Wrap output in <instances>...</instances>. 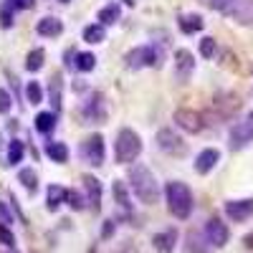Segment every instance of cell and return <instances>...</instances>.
I'll use <instances>...</instances> for the list:
<instances>
[{
  "instance_id": "6da1fadb",
  "label": "cell",
  "mask_w": 253,
  "mask_h": 253,
  "mask_svg": "<svg viewBox=\"0 0 253 253\" xmlns=\"http://www.w3.org/2000/svg\"><path fill=\"white\" fill-rule=\"evenodd\" d=\"M126 180H129V187L132 193L137 195L139 203L144 205H155L157 198H160V185H157V177L152 175V170L147 165L137 162L129 167V172H126Z\"/></svg>"
},
{
  "instance_id": "7a4b0ae2",
  "label": "cell",
  "mask_w": 253,
  "mask_h": 253,
  "mask_svg": "<svg viewBox=\"0 0 253 253\" xmlns=\"http://www.w3.org/2000/svg\"><path fill=\"white\" fill-rule=\"evenodd\" d=\"M165 198L167 208L177 220H187L193 213V190H190L182 180H170L165 185Z\"/></svg>"
},
{
  "instance_id": "3957f363",
  "label": "cell",
  "mask_w": 253,
  "mask_h": 253,
  "mask_svg": "<svg viewBox=\"0 0 253 253\" xmlns=\"http://www.w3.org/2000/svg\"><path fill=\"white\" fill-rule=\"evenodd\" d=\"M142 152V139L134 129H129V126H124V129L117 132L114 137V162L119 165H129L139 157Z\"/></svg>"
},
{
  "instance_id": "277c9868",
  "label": "cell",
  "mask_w": 253,
  "mask_h": 253,
  "mask_svg": "<svg viewBox=\"0 0 253 253\" xmlns=\"http://www.w3.org/2000/svg\"><path fill=\"white\" fill-rule=\"evenodd\" d=\"M162 53L155 48V46H137V48H129L124 53V63H126V69H147V66H160V61Z\"/></svg>"
},
{
  "instance_id": "5b68a950",
  "label": "cell",
  "mask_w": 253,
  "mask_h": 253,
  "mask_svg": "<svg viewBox=\"0 0 253 253\" xmlns=\"http://www.w3.org/2000/svg\"><path fill=\"white\" fill-rule=\"evenodd\" d=\"M228 142H230V150H243V147H248L253 142V112L230 126Z\"/></svg>"
},
{
  "instance_id": "8992f818",
  "label": "cell",
  "mask_w": 253,
  "mask_h": 253,
  "mask_svg": "<svg viewBox=\"0 0 253 253\" xmlns=\"http://www.w3.org/2000/svg\"><path fill=\"white\" fill-rule=\"evenodd\" d=\"M155 142H157V147H160L162 152L172 155V157H182V155L187 152V142H185L175 129H170V126L160 129V132L155 134Z\"/></svg>"
},
{
  "instance_id": "52a82bcc",
  "label": "cell",
  "mask_w": 253,
  "mask_h": 253,
  "mask_svg": "<svg viewBox=\"0 0 253 253\" xmlns=\"http://www.w3.org/2000/svg\"><path fill=\"white\" fill-rule=\"evenodd\" d=\"M79 155H81V160L86 162V165L99 167V165L104 162V155H107V147H104V137H101V134H89L86 139L81 142Z\"/></svg>"
},
{
  "instance_id": "ba28073f",
  "label": "cell",
  "mask_w": 253,
  "mask_h": 253,
  "mask_svg": "<svg viewBox=\"0 0 253 253\" xmlns=\"http://www.w3.org/2000/svg\"><path fill=\"white\" fill-rule=\"evenodd\" d=\"M172 119L187 134H198V132H203V126H205V117L200 112H195V109H175Z\"/></svg>"
},
{
  "instance_id": "9c48e42d",
  "label": "cell",
  "mask_w": 253,
  "mask_h": 253,
  "mask_svg": "<svg viewBox=\"0 0 253 253\" xmlns=\"http://www.w3.org/2000/svg\"><path fill=\"white\" fill-rule=\"evenodd\" d=\"M203 236L208 238V243L213 246V248H223V246L228 243V238H230V230H228V225H225L220 218H210V220L205 223Z\"/></svg>"
},
{
  "instance_id": "30bf717a",
  "label": "cell",
  "mask_w": 253,
  "mask_h": 253,
  "mask_svg": "<svg viewBox=\"0 0 253 253\" xmlns=\"http://www.w3.org/2000/svg\"><path fill=\"white\" fill-rule=\"evenodd\" d=\"M225 215L233 223H246L253 218V198H243V200H228L225 203Z\"/></svg>"
},
{
  "instance_id": "8fae6325",
  "label": "cell",
  "mask_w": 253,
  "mask_h": 253,
  "mask_svg": "<svg viewBox=\"0 0 253 253\" xmlns=\"http://www.w3.org/2000/svg\"><path fill=\"white\" fill-rule=\"evenodd\" d=\"M193 71H195V56L187 48H180L175 53V79L180 84H187L190 76H193Z\"/></svg>"
},
{
  "instance_id": "7c38bea8",
  "label": "cell",
  "mask_w": 253,
  "mask_h": 253,
  "mask_svg": "<svg viewBox=\"0 0 253 253\" xmlns=\"http://www.w3.org/2000/svg\"><path fill=\"white\" fill-rule=\"evenodd\" d=\"M84 119H86L89 124H96V122L107 119V104H104L101 94H91L86 101H84Z\"/></svg>"
},
{
  "instance_id": "4fadbf2b",
  "label": "cell",
  "mask_w": 253,
  "mask_h": 253,
  "mask_svg": "<svg viewBox=\"0 0 253 253\" xmlns=\"http://www.w3.org/2000/svg\"><path fill=\"white\" fill-rule=\"evenodd\" d=\"M48 101L53 107V114H61L63 109V76L61 74H53L48 79Z\"/></svg>"
},
{
  "instance_id": "5bb4252c",
  "label": "cell",
  "mask_w": 253,
  "mask_h": 253,
  "mask_svg": "<svg viewBox=\"0 0 253 253\" xmlns=\"http://www.w3.org/2000/svg\"><path fill=\"white\" fill-rule=\"evenodd\" d=\"M218 162H220V152L213 150V147H208V150L198 152V157H195V172L198 175H208Z\"/></svg>"
},
{
  "instance_id": "9a60e30c",
  "label": "cell",
  "mask_w": 253,
  "mask_h": 253,
  "mask_svg": "<svg viewBox=\"0 0 253 253\" xmlns=\"http://www.w3.org/2000/svg\"><path fill=\"white\" fill-rule=\"evenodd\" d=\"M228 18H233L241 26H253V0H236V5L228 13Z\"/></svg>"
},
{
  "instance_id": "2e32d148",
  "label": "cell",
  "mask_w": 253,
  "mask_h": 253,
  "mask_svg": "<svg viewBox=\"0 0 253 253\" xmlns=\"http://www.w3.org/2000/svg\"><path fill=\"white\" fill-rule=\"evenodd\" d=\"M81 182H84V193H86V203L99 210V205H101V182L94 175H84Z\"/></svg>"
},
{
  "instance_id": "e0dca14e",
  "label": "cell",
  "mask_w": 253,
  "mask_h": 253,
  "mask_svg": "<svg viewBox=\"0 0 253 253\" xmlns=\"http://www.w3.org/2000/svg\"><path fill=\"white\" fill-rule=\"evenodd\" d=\"M36 33L43 36V38H56V36L63 33V23L58 18H53V15H46V18H41L36 23Z\"/></svg>"
},
{
  "instance_id": "ac0fdd59",
  "label": "cell",
  "mask_w": 253,
  "mask_h": 253,
  "mask_svg": "<svg viewBox=\"0 0 253 253\" xmlns=\"http://www.w3.org/2000/svg\"><path fill=\"white\" fill-rule=\"evenodd\" d=\"M46 155L51 162H58V165H66L69 157H71V150L66 142H46Z\"/></svg>"
},
{
  "instance_id": "d6986e66",
  "label": "cell",
  "mask_w": 253,
  "mask_h": 253,
  "mask_svg": "<svg viewBox=\"0 0 253 253\" xmlns=\"http://www.w3.org/2000/svg\"><path fill=\"white\" fill-rule=\"evenodd\" d=\"M177 243V230L170 228V230H165V233H155L152 236V246L160 251V253H170Z\"/></svg>"
},
{
  "instance_id": "ffe728a7",
  "label": "cell",
  "mask_w": 253,
  "mask_h": 253,
  "mask_svg": "<svg viewBox=\"0 0 253 253\" xmlns=\"http://www.w3.org/2000/svg\"><path fill=\"white\" fill-rule=\"evenodd\" d=\"M215 107H220V119L223 117H230L233 112H238L241 109V99L236 96V94H220L218 99H215Z\"/></svg>"
},
{
  "instance_id": "44dd1931",
  "label": "cell",
  "mask_w": 253,
  "mask_h": 253,
  "mask_svg": "<svg viewBox=\"0 0 253 253\" xmlns=\"http://www.w3.org/2000/svg\"><path fill=\"white\" fill-rule=\"evenodd\" d=\"M180 31L185 33V36H193V33H198V31H203V18L198 15V13H185V15H180Z\"/></svg>"
},
{
  "instance_id": "7402d4cb",
  "label": "cell",
  "mask_w": 253,
  "mask_h": 253,
  "mask_svg": "<svg viewBox=\"0 0 253 253\" xmlns=\"http://www.w3.org/2000/svg\"><path fill=\"white\" fill-rule=\"evenodd\" d=\"M119 18H122V8H119L117 3H109V5H104V8H101V10L96 13V20H99V23H101L104 28H107V26H114Z\"/></svg>"
},
{
  "instance_id": "603a6c76",
  "label": "cell",
  "mask_w": 253,
  "mask_h": 253,
  "mask_svg": "<svg viewBox=\"0 0 253 253\" xmlns=\"http://www.w3.org/2000/svg\"><path fill=\"white\" fill-rule=\"evenodd\" d=\"M56 122H58V114H53V112H41V114H36V132L51 134L53 126H56Z\"/></svg>"
},
{
  "instance_id": "cb8c5ba5",
  "label": "cell",
  "mask_w": 253,
  "mask_h": 253,
  "mask_svg": "<svg viewBox=\"0 0 253 253\" xmlns=\"http://www.w3.org/2000/svg\"><path fill=\"white\" fill-rule=\"evenodd\" d=\"M205 236L203 233H198V230H190L187 233V243H185V248H187V253H210V248L205 246Z\"/></svg>"
},
{
  "instance_id": "d4e9b609",
  "label": "cell",
  "mask_w": 253,
  "mask_h": 253,
  "mask_svg": "<svg viewBox=\"0 0 253 253\" xmlns=\"http://www.w3.org/2000/svg\"><path fill=\"white\" fill-rule=\"evenodd\" d=\"M66 195H69V190H66V187H61V185H51V187H48V198H46L48 210L61 208L63 203H66Z\"/></svg>"
},
{
  "instance_id": "484cf974",
  "label": "cell",
  "mask_w": 253,
  "mask_h": 253,
  "mask_svg": "<svg viewBox=\"0 0 253 253\" xmlns=\"http://www.w3.org/2000/svg\"><path fill=\"white\" fill-rule=\"evenodd\" d=\"M112 193H114L117 205H119L122 210H126V213H129L132 203H129V193H126V185H124L122 180H114V185H112Z\"/></svg>"
},
{
  "instance_id": "4316f807",
  "label": "cell",
  "mask_w": 253,
  "mask_h": 253,
  "mask_svg": "<svg viewBox=\"0 0 253 253\" xmlns=\"http://www.w3.org/2000/svg\"><path fill=\"white\" fill-rule=\"evenodd\" d=\"M43 63H46V51H43V48H33V51L26 56V69H28L31 74L41 71V69H43Z\"/></svg>"
},
{
  "instance_id": "83f0119b",
  "label": "cell",
  "mask_w": 253,
  "mask_h": 253,
  "mask_svg": "<svg viewBox=\"0 0 253 253\" xmlns=\"http://www.w3.org/2000/svg\"><path fill=\"white\" fill-rule=\"evenodd\" d=\"M107 38V28H104L101 23H91V26H86L84 28V41H86V43H101V41Z\"/></svg>"
},
{
  "instance_id": "f1b7e54d",
  "label": "cell",
  "mask_w": 253,
  "mask_h": 253,
  "mask_svg": "<svg viewBox=\"0 0 253 253\" xmlns=\"http://www.w3.org/2000/svg\"><path fill=\"white\" fill-rule=\"evenodd\" d=\"M94 69H96V56H94V53H89V51L76 53V71L89 74V71H94Z\"/></svg>"
},
{
  "instance_id": "f546056e",
  "label": "cell",
  "mask_w": 253,
  "mask_h": 253,
  "mask_svg": "<svg viewBox=\"0 0 253 253\" xmlns=\"http://www.w3.org/2000/svg\"><path fill=\"white\" fill-rule=\"evenodd\" d=\"M18 182H23V187H26V190L36 193V190H38V175H36L33 167H23V170L18 172Z\"/></svg>"
},
{
  "instance_id": "4dcf8cb0",
  "label": "cell",
  "mask_w": 253,
  "mask_h": 253,
  "mask_svg": "<svg viewBox=\"0 0 253 253\" xmlns=\"http://www.w3.org/2000/svg\"><path fill=\"white\" fill-rule=\"evenodd\" d=\"M26 157V147L20 139H10L8 144V165H18V162H23Z\"/></svg>"
},
{
  "instance_id": "1f68e13d",
  "label": "cell",
  "mask_w": 253,
  "mask_h": 253,
  "mask_svg": "<svg viewBox=\"0 0 253 253\" xmlns=\"http://www.w3.org/2000/svg\"><path fill=\"white\" fill-rule=\"evenodd\" d=\"M26 101L33 104V107H38V104L43 101V86H41L38 81H28L26 84Z\"/></svg>"
},
{
  "instance_id": "d6a6232c",
  "label": "cell",
  "mask_w": 253,
  "mask_h": 253,
  "mask_svg": "<svg viewBox=\"0 0 253 253\" xmlns=\"http://www.w3.org/2000/svg\"><path fill=\"white\" fill-rule=\"evenodd\" d=\"M198 3H200V5H205V8H210V10H215V13L228 15L230 10H233L236 0H198Z\"/></svg>"
},
{
  "instance_id": "836d02e7",
  "label": "cell",
  "mask_w": 253,
  "mask_h": 253,
  "mask_svg": "<svg viewBox=\"0 0 253 253\" xmlns=\"http://www.w3.org/2000/svg\"><path fill=\"white\" fill-rule=\"evenodd\" d=\"M215 48H218L215 38L205 36V38L200 41V56H203V58H213V56H215Z\"/></svg>"
},
{
  "instance_id": "e575fe53",
  "label": "cell",
  "mask_w": 253,
  "mask_h": 253,
  "mask_svg": "<svg viewBox=\"0 0 253 253\" xmlns=\"http://www.w3.org/2000/svg\"><path fill=\"white\" fill-rule=\"evenodd\" d=\"M66 203L74 208V210H84L86 208V198H84L81 193H76V190H69V195H66Z\"/></svg>"
},
{
  "instance_id": "d590c367",
  "label": "cell",
  "mask_w": 253,
  "mask_h": 253,
  "mask_svg": "<svg viewBox=\"0 0 253 253\" xmlns=\"http://www.w3.org/2000/svg\"><path fill=\"white\" fill-rule=\"evenodd\" d=\"M0 246L3 248H13L15 246V236L10 233L8 225H0Z\"/></svg>"
},
{
  "instance_id": "8d00e7d4",
  "label": "cell",
  "mask_w": 253,
  "mask_h": 253,
  "mask_svg": "<svg viewBox=\"0 0 253 253\" xmlns=\"http://www.w3.org/2000/svg\"><path fill=\"white\" fill-rule=\"evenodd\" d=\"M33 3H36V0H5L3 5H5L8 10H13V13H15V10H26V8H31Z\"/></svg>"
},
{
  "instance_id": "74e56055",
  "label": "cell",
  "mask_w": 253,
  "mask_h": 253,
  "mask_svg": "<svg viewBox=\"0 0 253 253\" xmlns=\"http://www.w3.org/2000/svg\"><path fill=\"white\" fill-rule=\"evenodd\" d=\"M10 107H13L10 94H8L5 89H0V114H8V112H10Z\"/></svg>"
},
{
  "instance_id": "f35d334b",
  "label": "cell",
  "mask_w": 253,
  "mask_h": 253,
  "mask_svg": "<svg viewBox=\"0 0 253 253\" xmlns=\"http://www.w3.org/2000/svg\"><path fill=\"white\" fill-rule=\"evenodd\" d=\"M76 53L79 51H74V48L66 51V69H71V71H76Z\"/></svg>"
},
{
  "instance_id": "ab89813d",
  "label": "cell",
  "mask_w": 253,
  "mask_h": 253,
  "mask_svg": "<svg viewBox=\"0 0 253 253\" xmlns=\"http://www.w3.org/2000/svg\"><path fill=\"white\" fill-rule=\"evenodd\" d=\"M10 223V213L3 208V203H0V225H8Z\"/></svg>"
},
{
  "instance_id": "60d3db41",
  "label": "cell",
  "mask_w": 253,
  "mask_h": 253,
  "mask_svg": "<svg viewBox=\"0 0 253 253\" xmlns=\"http://www.w3.org/2000/svg\"><path fill=\"white\" fill-rule=\"evenodd\" d=\"M107 225H104V238H109L112 236V230H114V220H104Z\"/></svg>"
},
{
  "instance_id": "b9f144b4",
  "label": "cell",
  "mask_w": 253,
  "mask_h": 253,
  "mask_svg": "<svg viewBox=\"0 0 253 253\" xmlns=\"http://www.w3.org/2000/svg\"><path fill=\"white\" fill-rule=\"evenodd\" d=\"M119 253H132V246H124V248H122Z\"/></svg>"
},
{
  "instance_id": "7bdbcfd3",
  "label": "cell",
  "mask_w": 253,
  "mask_h": 253,
  "mask_svg": "<svg viewBox=\"0 0 253 253\" xmlns=\"http://www.w3.org/2000/svg\"><path fill=\"white\" fill-rule=\"evenodd\" d=\"M124 3H126V5H134V0H124Z\"/></svg>"
},
{
  "instance_id": "ee69618b",
  "label": "cell",
  "mask_w": 253,
  "mask_h": 253,
  "mask_svg": "<svg viewBox=\"0 0 253 253\" xmlns=\"http://www.w3.org/2000/svg\"><path fill=\"white\" fill-rule=\"evenodd\" d=\"M61 3H69V0H61Z\"/></svg>"
}]
</instances>
